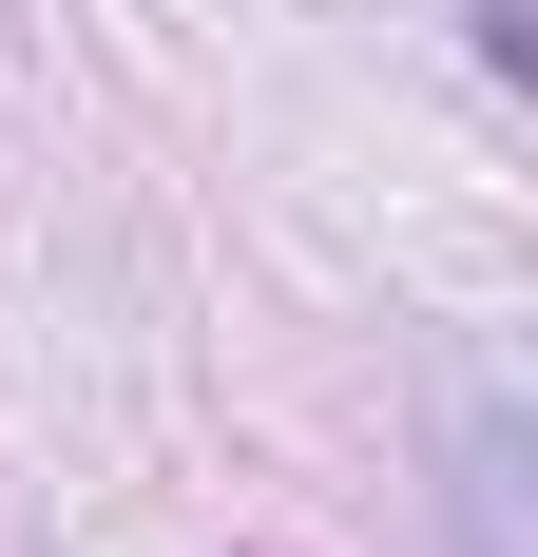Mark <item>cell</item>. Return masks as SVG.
Wrapping results in <instances>:
<instances>
[{"mask_svg":"<svg viewBox=\"0 0 538 557\" xmlns=\"http://www.w3.org/2000/svg\"><path fill=\"white\" fill-rule=\"evenodd\" d=\"M462 539L519 557V404H462Z\"/></svg>","mask_w":538,"mask_h":557,"instance_id":"6da1fadb","label":"cell"}]
</instances>
